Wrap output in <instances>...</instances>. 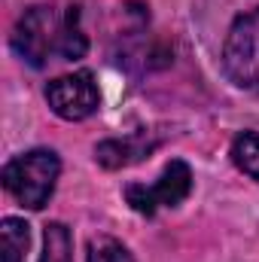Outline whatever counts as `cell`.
<instances>
[{
    "label": "cell",
    "instance_id": "6da1fadb",
    "mask_svg": "<svg viewBox=\"0 0 259 262\" xmlns=\"http://www.w3.org/2000/svg\"><path fill=\"white\" fill-rule=\"evenodd\" d=\"M12 52L31 67H46L52 58L76 61L89 52V37L79 25V9L67 6L58 12L55 6H31L21 12L9 34Z\"/></svg>",
    "mask_w": 259,
    "mask_h": 262
},
{
    "label": "cell",
    "instance_id": "7a4b0ae2",
    "mask_svg": "<svg viewBox=\"0 0 259 262\" xmlns=\"http://www.w3.org/2000/svg\"><path fill=\"white\" fill-rule=\"evenodd\" d=\"M61 159L55 149H31L3 165V189L28 210H43L55 192Z\"/></svg>",
    "mask_w": 259,
    "mask_h": 262
},
{
    "label": "cell",
    "instance_id": "3957f363",
    "mask_svg": "<svg viewBox=\"0 0 259 262\" xmlns=\"http://www.w3.org/2000/svg\"><path fill=\"white\" fill-rule=\"evenodd\" d=\"M223 73L232 85L259 95V6L232 21L223 43Z\"/></svg>",
    "mask_w": 259,
    "mask_h": 262
},
{
    "label": "cell",
    "instance_id": "277c9868",
    "mask_svg": "<svg viewBox=\"0 0 259 262\" xmlns=\"http://www.w3.org/2000/svg\"><path fill=\"white\" fill-rule=\"evenodd\" d=\"M192 192V168L183 159H171L156 183H128L125 201L140 216H156L162 207H177Z\"/></svg>",
    "mask_w": 259,
    "mask_h": 262
},
{
    "label": "cell",
    "instance_id": "5b68a950",
    "mask_svg": "<svg viewBox=\"0 0 259 262\" xmlns=\"http://www.w3.org/2000/svg\"><path fill=\"white\" fill-rule=\"evenodd\" d=\"M46 104L64 122H82L101 110V92L92 70H76L46 82Z\"/></svg>",
    "mask_w": 259,
    "mask_h": 262
},
{
    "label": "cell",
    "instance_id": "8992f818",
    "mask_svg": "<svg viewBox=\"0 0 259 262\" xmlns=\"http://www.w3.org/2000/svg\"><path fill=\"white\" fill-rule=\"evenodd\" d=\"M159 146H162V134L143 128V131H134V134H125V137H110V140L98 143L95 159H98L101 168L119 171V168H128V165H137V162L149 159Z\"/></svg>",
    "mask_w": 259,
    "mask_h": 262
},
{
    "label": "cell",
    "instance_id": "52a82bcc",
    "mask_svg": "<svg viewBox=\"0 0 259 262\" xmlns=\"http://www.w3.org/2000/svg\"><path fill=\"white\" fill-rule=\"evenodd\" d=\"M31 247V226L18 216L0 223V262H25Z\"/></svg>",
    "mask_w": 259,
    "mask_h": 262
},
{
    "label": "cell",
    "instance_id": "ba28073f",
    "mask_svg": "<svg viewBox=\"0 0 259 262\" xmlns=\"http://www.w3.org/2000/svg\"><path fill=\"white\" fill-rule=\"evenodd\" d=\"M232 162L238 171L259 183V131H241L232 140Z\"/></svg>",
    "mask_w": 259,
    "mask_h": 262
},
{
    "label": "cell",
    "instance_id": "9c48e42d",
    "mask_svg": "<svg viewBox=\"0 0 259 262\" xmlns=\"http://www.w3.org/2000/svg\"><path fill=\"white\" fill-rule=\"evenodd\" d=\"M40 262H73V241L61 223H49L43 232V256Z\"/></svg>",
    "mask_w": 259,
    "mask_h": 262
},
{
    "label": "cell",
    "instance_id": "30bf717a",
    "mask_svg": "<svg viewBox=\"0 0 259 262\" xmlns=\"http://www.w3.org/2000/svg\"><path fill=\"white\" fill-rule=\"evenodd\" d=\"M85 262H134V256L113 235H92L85 244Z\"/></svg>",
    "mask_w": 259,
    "mask_h": 262
}]
</instances>
